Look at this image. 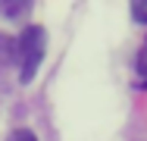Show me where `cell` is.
<instances>
[{"instance_id": "obj_1", "label": "cell", "mask_w": 147, "mask_h": 141, "mask_svg": "<svg viewBox=\"0 0 147 141\" xmlns=\"http://www.w3.org/2000/svg\"><path fill=\"white\" fill-rule=\"evenodd\" d=\"M44 47H47V35L41 25H28L22 31V38L16 41V60H19L22 82H31L38 75V66L44 60Z\"/></svg>"}, {"instance_id": "obj_2", "label": "cell", "mask_w": 147, "mask_h": 141, "mask_svg": "<svg viewBox=\"0 0 147 141\" xmlns=\"http://www.w3.org/2000/svg\"><path fill=\"white\" fill-rule=\"evenodd\" d=\"M28 6H31L28 0H3V3H0V16H6V19H16V16H22Z\"/></svg>"}, {"instance_id": "obj_3", "label": "cell", "mask_w": 147, "mask_h": 141, "mask_svg": "<svg viewBox=\"0 0 147 141\" xmlns=\"http://www.w3.org/2000/svg\"><path fill=\"white\" fill-rule=\"evenodd\" d=\"M131 19L147 25V0H131Z\"/></svg>"}, {"instance_id": "obj_4", "label": "cell", "mask_w": 147, "mask_h": 141, "mask_svg": "<svg viewBox=\"0 0 147 141\" xmlns=\"http://www.w3.org/2000/svg\"><path fill=\"white\" fill-rule=\"evenodd\" d=\"M16 56V44L9 38H0V60H13Z\"/></svg>"}, {"instance_id": "obj_5", "label": "cell", "mask_w": 147, "mask_h": 141, "mask_svg": "<svg viewBox=\"0 0 147 141\" xmlns=\"http://www.w3.org/2000/svg\"><path fill=\"white\" fill-rule=\"evenodd\" d=\"M9 141H38V138H34V135H31L28 129H16V132H13V135H9Z\"/></svg>"}, {"instance_id": "obj_6", "label": "cell", "mask_w": 147, "mask_h": 141, "mask_svg": "<svg viewBox=\"0 0 147 141\" xmlns=\"http://www.w3.org/2000/svg\"><path fill=\"white\" fill-rule=\"evenodd\" d=\"M138 72L147 75V54H141V60H138Z\"/></svg>"}]
</instances>
